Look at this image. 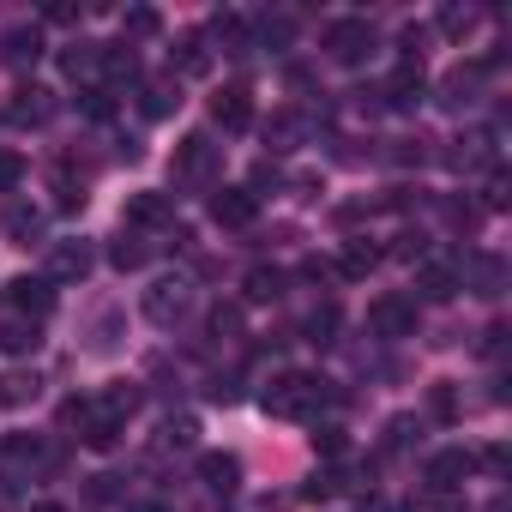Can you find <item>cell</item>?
I'll return each instance as SVG.
<instances>
[{"label": "cell", "mask_w": 512, "mask_h": 512, "mask_svg": "<svg viewBox=\"0 0 512 512\" xmlns=\"http://www.w3.org/2000/svg\"><path fill=\"white\" fill-rule=\"evenodd\" d=\"M410 428H416L410 416H392V428H386V452H404V446H410Z\"/></svg>", "instance_id": "cell-43"}, {"label": "cell", "mask_w": 512, "mask_h": 512, "mask_svg": "<svg viewBox=\"0 0 512 512\" xmlns=\"http://www.w3.org/2000/svg\"><path fill=\"white\" fill-rule=\"evenodd\" d=\"M332 332H338V308L326 302V308L308 314V338H314V344H332Z\"/></svg>", "instance_id": "cell-34"}, {"label": "cell", "mask_w": 512, "mask_h": 512, "mask_svg": "<svg viewBox=\"0 0 512 512\" xmlns=\"http://www.w3.org/2000/svg\"><path fill=\"white\" fill-rule=\"evenodd\" d=\"M428 410H434V422H458V392L440 380V386L428 392Z\"/></svg>", "instance_id": "cell-35"}, {"label": "cell", "mask_w": 512, "mask_h": 512, "mask_svg": "<svg viewBox=\"0 0 512 512\" xmlns=\"http://www.w3.org/2000/svg\"><path fill=\"white\" fill-rule=\"evenodd\" d=\"M25 512H67V506H55V500H37V506H25Z\"/></svg>", "instance_id": "cell-49"}, {"label": "cell", "mask_w": 512, "mask_h": 512, "mask_svg": "<svg viewBox=\"0 0 512 512\" xmlns=\"http://www.w3.org/2000/svg\"><path fill=\"white\" fill-rule=\"evenodd\" d=\"M127 223L133 229H169L175 223V199L169 193H133L127 199Z\"/></svg>", "instance_id": "cell-12"}, {"label": "cell", "mask_w": 512, "mask_h": 512, "mask_svg": "<svg viewBox=\"0 0 512 512\" xmlns=\"http://www.w3.org/2000/svg\"><path fill=\"white\" fill-rule=\"evenodd\" d=\"M13 308H19L25 320H43V314L55 308V290H49L43 278H19V284H13Z\"/></svg>", "instance_id": "cell-18"}, {"label": "cell", "mask_w": 512, "mask_h": 512, "mask_svg": "<svg viewBox=\"0 0 512 512\" xmlns=\"http://www.w3.org/2000/svg\"><path fill=\"white\" fill-rule=\"evenodd\" d=\"M314 446H320L326 458H338V452H344V434H338V428H320V434H314Z\"/></svg>", "instance_id": "cell-44"}, {"label": "cell", "mask_w": 512, "mask_h": 512, "mask_svg": "<svg viewBox=\"0 0 512 512\" xmlns=\"http://www.w3.org/2000/svg\"><path fill=\"white\" fill-rule=\"evenodd\" d=\"M7 229L19 235V247H31V241L43 235V217H37V211H13V223H7Z\"/></svg>", "instance_id": "cell-38"}, {"label": "cell", "mask_w": 512, "mask_h": 512, "mask_svg": "<svg viewBox=\"0 0 512 512\" xmlns=\"http://www.w3.org/2000/svg\"><path fill=\"white\" fill-rule=\"evenodd\" d=\"M97 55H103V43H73L61 55V73L67 79H97Z\"/></svg>", "instance_id": "cell-28"}, {"label": "cell", "mask_w": 512, "mask_h": 512, "mask_svg": "<svg viewBox=\"0 0 512 512\" xmlns=\"http://www.w3.org/2000/svg\"><path fill=\"white\" fill-rule=\"evenodd\" d=\"M49 115H55V103H49V91H37V85L13 91V103H7V121H19V127H43Z\"/></svg>", "instance_id": "cell-15"}, {"label": "cell", "mask_w": 512, "mask_h": 512, "mask_svg": "<svg viewBox=\"0 0 512 512\" xmlns=\"http://www.w3.org/2000/svg\"><path fill=\"white\" fill-rule=\"evenodd\" d=\"M446 217H452L458 229H470V223H476V205H464V199H458V205H446Z\"/></svg>", "instance_id": "cell-45"}, {"label": "cell", "mask_w": 512, "mask_h": 512, "mask_svg": "<svg viewBox=\"0 0 512 512\" xmlns=\"http://www.w3.org/2000/svg\"><path fill=\"white\" fill-rule=\"evenodd\" d=\"M266 145H272V151H296V145H302V115H296V109H278V115L266 121Z\"/></svg>", "instance_id": "cell-24"}, {"label": "cell", "mask_w": 512, "mask_h": 512, "mask_svg": "<svg viewBox=\"0 0 512 512\" xmlns=\"http://www.w3.org/2000/svg\"><path fill=\"white\" fill-rule=\"evenodd\" d=\"M0 506H13V476H0Z\"/></svg>", "instance_id": "cell-48"}, {"label": "cell", "mask_w": 512, "mask_h": 512, "mask_svg": "<svg viewBox=\"0 0 512 512\" xmlns=\"http://www.w3.org/2000/svg\"><path fill=\"white\" fill-rule=\"evenodd\" d=\"M91 266H97L91 241H55L49 247V278L55 284H79V278H91Z\"/></svg>", "instance_id": "cell-9"}, {"label": "cell", "mask_w": 512, "mask_h": 512, "mask_svg": "<svg viewBox=\"0 0 512 512\" xmlns=\"http://www.w3.org/2000/svg\"><path fill=\"white\" fill-rule=\"evenodd\" d=\"M211 338H223V344H235L241 338V308H211Z\"/></svg>", "instance_id": "cell-33"}, {"label": "cell", "mask_w": 512, "mask_h": 512, "mask_svg": "<svg viewBox=\"0 0 512 512\" xmlns=\"http://www.w3.org/2000/svg\"><path fill=\"white\" fill-rule=\"evenodd\" d=\"M37 344H43V332H37V320H7V326H0V350H7V356H37Z\"/></svg>", "instance_id": "cell-20"}, {"label": "cell", "mask_w": 512, "mask_h": 512, "mask_svg": "<svg viewBox=\"0 0 512 512\" xmlns=\"http://www.w3.org/2000/svg\"><path fill=\"white\" fill-rule=\"evenodd\" d=\"M422 91H428L422 61H404V67L392 73V85H386V103H392V109H416V103H422Z\"/></svg>", "instance_id": "cell-14"}, {"label": "cell", "mask_w": 512, "mask_h": 512, "mask_svg": "<svg viewBox=\"0 0 512 512\" xmlns=\"http://www.w3.org/2000/svg\"><path fill=\"white\" fill-rule=\"evenodd\" d=\"M476 85H482V67H452L440 79V103L446 109H464V103H476Z\"/></svg>", "instance_id": "cell-17"}, {"label": "cell", "mask_w": 512, "mask_h": 512, "mask_svg": "<svg viewBox=\"0 0 512 512\" xmlns=\"http://www.w3.org/2000/svg\"><path fill=\"white\" fill-rule=\"evenodd\" d=\"M37 55H43V37H37V31H13V37H7V61H13V67H25V61H37Z\"/></svg>", "instance_id": "cell-32"}, {"label": "cell", "mask_w": 512, "mask_h": 512, "mask_svg": "<svg viewBox=\"0 0 512 512\" xmlns=\"http://www.w3.org/2000/svg\"><path fill=\"white\" fill-rule=\"evenodd\" d=\"M338 488H344V476H338V470H320V476L308 482V500H332Z\"/></svg>", "instance_id": "cell-41"}, {"label": "cell", "mask_w": 512, "mask_h": 512, "mask_svg": "<svg viewBox=\"0 0 512 512\" xmlns=\"http://www.w3.org/2000/svg\"><path fill=\"white\" fill-rule=\"evenodd\" d=\"M169 61H175L181 73H193V79L211 73V49H205V37H181V43L169 49Z\"/></svg>", "instance_id": "cell-26"}, {"label": "cell", "mask_w": 512, "mask_h": 512, "mask_svg": "<svg viewBox=\"0 0 512 512\" xmlns=\"http://www.w3.org/2000/svg\"><path fill=\"white\" fill-rule=\"evenodd\" d=\"M97 410H103V416H115V422L127 428V416L139 410V386H127V380H121V386H109V392L97 398Z\"/></svg>", "instance_id": "cell-29"}, {"label": "cell", "mask_w": 512, "mask_h": 512, "mask_svg": "<svg viewBox=\"0 0 512 512\" xmlns=\"http://www.w3.org/2000/svg\"><path fill=\"white\" fill-rule=\"evenodd\" d=\"M326 55H332L338 67H362V61L374 55V25H368V19H338V25H326Z\"/></svg>", "instance_id": "cell-2"}, {"label": "cell", "mask_w": 512, "mask_h": 512, "mask_svg": "<svg viewBox=\"0 0 512 512\" xmlns=\"http://www.w3.org/2000/svg\"><path fill=\"white\" fill-rule=\"evenodd\" d=\"M211 37L223 43V55H247V19L241 13H217L211 19Z\"/></svg>", "instance_id": "cell-25"}, {"label": "cell", "mask_w": 512, "mask_h": 512, "mask_svg": "<svg viewBox=\"0 0 512 512\" xmlns=\"http://www.w3.org/2000/svg\"><path fill=\"white\" fill-rule=\"evenodd\" d=\"M127 512H169V506H157V500H133Z\"/></svg>", "instance_id": "cell-47"}, {"label": "cell", "mask_w": 512, "mask_h": 512, "mask_svg": "<svg viewBox=\"0 0 512 512\" xmlns=\"http://www.w3.org/2000/svg\"><path fill=\"white\" fill-rule=\"evenodd\" d=\"M470 470H476V452L446 446V452H434V458H428V470H422V476H428V494H434V500H452V494L470 482Z\"/></svg>", "instance_id": "cell-4"}, {"label": "cell", "mask_w": 512, "mask_h": 512, "mask_svg": "<svg viewBox=\"0 0 512 512\" xmlns=\"http://www.w3.org/2000/svg\"><path fill=\"white\" fill-rule=\"evenodd\" d=\"M368 326H374L380 338H410V332H416V296H380V302L368 308Z\"/></svg>", "instance_id": "cell-8"}, {"label": "cell", "mask_w": 512, "mask_h": 512, "mask_svg": "<svg viewBox=\"0 0 512 512\" xmlns=\"http://www.w3.org/2000/svg\"><path fill=\"white\" fill-rule=\"evenodd\" d=\"M326 398H332V392H326L320 374H278V380L260 392L266 416H284V422H308V416H320Z\"/></svg>", "instance_id": "cell-1"}, {"label": "cell", "mask_w": 512, "mask_h": 512, "mask_svg": "<svg viewBox=\"0 0 512 512\" xmlns=\"http://www.w3.org/2000/svg\"><path fill=\"white\" fill-rule=\"evenodd\" d=\"M199 482L211 494H235L241 488V458L235 452H199Z\"/></svg>", "instance_id": "cell-13"}, {"label": "cell", "mask_w": 512, "mask_h": 512, "mask_svg": "<svg viewBox=\"0 0 512 512\" xmlns=\"http://www.w3.org/2000/svg\"><path fill=\"white\" fill-rule=\"evenodd\" d=\"M488 512H506V494H494V500H488Z\"/></svg>", "instance_id": "cell-50"}, {"label": "cell", "mask_w": 512, "mask_h": 512, "mask_svg": "<svg viewBox=\"0 0 512 512\" xmlns=\"http://www.w3.org/2000/svg\"><path fill=\"white\" fill-rule=\"evenodd\" d=\"M217 163H223V145H211V133H187V139L175 145V181L205 187V181L217 175Z\"/></svg>", "instance_id": "cell-3"}, {"label": "cell", "mask_w": 512, "mask_h": 512, "mask_svg": "<svg viewBox=\"0 0 512 512\" xmlns=\"http://www.w3.org/2000/svg\"><path fill=\"white\" fill-rule=\"evenodd\" d=\"M37 392H43L37 374H0V410H25L37 404Z\"/></svg>", "instance_id": "cell-21"}, {"label": "cell", "mask_w": 512, "mask_h": 512, "mask_svg": "<svg viewBox=\"0 0 512 512\" xmlns=\"http://www.w3.org/2000/svg\"><path fill=\"white\" fill-rule=\"evenodd\" d=\"M25 181V157L19 151H0V187H19Z\"/></svg>", "instance_id": "cell-42"}, {"label": "cell", "mask_w": 512, "mask_h": 512, "mask_svg": "<svg viewBox=\"0 0 512 512\" xmlns=\"http://www.w3.org/2000/svg\"><path fill=\"white\" fill-rule=\"evenodd\" d=\"M482 211H506V175H500V169H494L488 187H482Z\"/></svg>", "instance_id": "cell-40"}, {"label": "cell", "mask_w": 512, "mask_h": 512, "mask_svg": "<svg viewBox=\"0 0 512 512\" xmlns=\"http://www.w3.org/2000/svg\"><path fill=\"white\" fill-rule=\"evenodd\" d=\"M121 31H127V37H151V31H157V13H151V7H127V13H121Z\"/></svg>", "instance_id": "cell-37"}, {"label": "cell", "mask_w": 512, "mask_h": 512, "mask_svg": "<svg viewBox=\"0 0 512 512\" xmlns=\"http://www.w3.org/2000/svg\"><path fill=\"white\" fill-rule=\"evenodd\" d=\"M193 434H199V422H193V416H169L157 440H163V446H193Z\"/></svg>", "instance_id": "cell-36"}, {"label": "cell", "mask_w": 512, "mask_h": 512, "mask_svg": "<svg viewBox=\"0 0 512 512\" xmlns=\"http://www.w3.org/2000/svg\"><path fill=\"white\" fill-rule=\"evenodd\" d=\"M97 79H109V85H139V55L133 49H103L97 55ZM103 85V91H109Z\"/></svg>", "instance_id": "cell-16"}, {"label": "cell", "mask_w": 512, "mask_h": 512, "mask_svg": "<svg viewBox=\"0 0 512 512\" xmlns=\"http://www.w3.org/2000/svg\"><path fill=\"white\" fill-rule=\"evenodd\" d=\"M139 109H145V121H169V115L181 109V85H175V79H157V85H145Z\"/></svg>", "instance_id": "cell-19"}, {"label": "cell", "mask_w": 512, "mask_h": 512, "mask_svg": "<svg viewBox=\"0 0 512 512\" xmlns=\"http://www.w3.org/2000/svg\"><path fill=\"white\" fill-rule=\"evenodd\" d=\"M253 217H260V193H253V187H217V193H211V223L247 229Z\"/></svg>", "instance_id": "cell-6"}, {"label": "cell", "mask_w": 512, "mask_h": 512, "mask_svg": "<svg viewBox=\"0 0 512 512\" xmlns=\"http://www.w3.org/2000/svg\"><path fill=\"white\" fill-rule=\"evenodd\" d=\"M482 464H488L494 476H506V446H488V452H482Z\"/></svg>", "instance_id": "cell-46"}, {"label": "cell", "mask_w": 512, "mask_h": 512, "mask_svg": "<svg viewBox=\"0 0 512 512\" xmlns=\"http://www.w3.org/2000/svg\"><path fill=\"white\" fill-rule=\"evenodd\" d=\"M145 260H151V247H145L139 235H127V229H121V235L109 241V266H115V272H139Z\"/></svg>", "instance_id": "cell-22"}, {"label": "cell", "mask_w": 512, "mask_h": 512, "mask_svg": "<svg viewBox=\"0 0 512 512\" xmlns=\"http://www.w3.org/2000/svg\"><path fill=\"white\" fill-rule=\"evenodd\" d=\"M260 43L290 49V43H296V19H290V13H266V19H260Z\"/></svg>", "instance_id": "cell-31"}, {"label": "cell", "mask_w": 512, "mask_h": 512, "mask_svg": "<svg viewBox=\"0 0 512 512\" xmlns=\"http://www.w3.org/2000/svg\"><path fill=\"white\" fill-rule=\"evenodd\" d=\"M187 308H193V284H187V278H157V284L145 290V320H151V326H175Z\"/></svg>", "instance_id": "cell-5"}, {"label": "cell", "mask_w": 512, "mask_h": 512, "mask_svg": "<svg viewBox=\"0 0 512 512\" xmlns=\"http://www.w3.org/2000/svg\"><path fill=\"white\" fill-rule=\"evenodd\" d=\"M211 115H217V127H223V133L253 127V91H247V85H223V91L211 97Z\"/></svg>", "instance_id": "cell-11"}, {"label": "cell", "mask_w": 512, "mask_h": 512, "mask_svg": "<svg viewBox=\"0 0 512 512\" xmlns=\"http://www.w3.org/2000/svg\"><path fill=\"white\" fill-rule=\"evenodd\" d=\"M284 296V272L278 266H253L247 272V302H278Z\"/></svg>", "instance_id": "cell-27"}, {"label": "cell", "mask_w": 512, "mask_h": 512, "mask_svg": "<svg viewBox=\"0 0 512 512\" xmlns=\"http://www.w3.org/2000/svg\"><path fill=\"white\" fill-rule=\"evenodd\" d=\"M458 278H470L476 296H506V260L500 253H470V260H458Z\"/></svg>", "instance_id": "cell-10"}, {"label": "cell", "mask_w": 512, "mask_h": 512, "mask_svg": "<svg viewBox=\"0 0 512 512\" xmlns=\"http://www.w3.org/2000/svg\"><path fill=\"white\" fill-rule=\"evenodd\" d=\"M452 163H458V169H476V163H494V133H470V139H458V151H452Z\"/></svg>", "instance_id": "cell-30"}, {"label": "cell", "mask_w": 512, "mask_h": 512, "mask_svg": "<svg viewBox=\"0 0 512 512\" xmlns=\"http://www.w3.org/2000/svg\"><path fill=\"white\" fill-rule=\"evenodd\" d=\"M458 290H464L458 260H416V296L422 302H452Z\"/></svg>", "instance_id": "cell-7"}, {"label": "cell", "mask_w": 512, "mask_h": 512, "mask_svg": "<svg viewBox=\"0 0 512 512\" xmlns=\"http://www.w3.org/2000/svg\"><path fill=\"white\" fill-rule=\"evenodd\" d=\"M374 266H380V247H368V241H344V253H338V272H344V278L362 284Z\"/></svg>", "instance_id": "cell-23"}, {"label": "cell", "mask_w": 512, "mask_h": 512, "mask_svg": "<svg viewBox=\"0 0 512 512\" xmlns=\"http://www.w3.org/2000/svg\"><path fill=\"white\" fill-rule=\"evenodd\" d=\"M470 25H476V13H470V7H446V13H440V31H446V37H464Z\"/></svg>", "instance_id": "cell-39"}]
</instances>
